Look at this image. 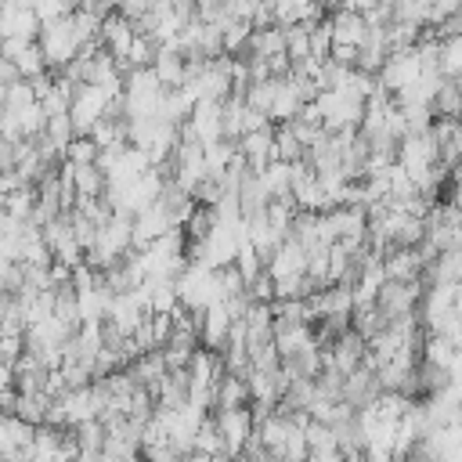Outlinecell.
Listing matches in <instances>:
<instances>
[{"instance_id":"9a60e30c","label":"cell","mask_w":462,"mask_h":462,"mask_svg":"<svg viewBox=\"0 0 462 462\" xmlns=\"http://www.w3.org/2000/svg\"><path fill=\"white\" fill-rule=\"evenodd\" d=\"M336 65H354L357 69V58H361V47L357 44H332V55H329Z\"/></svg>"},{"instance_id":"3957f363","label":"cell","mask_w":462,"mask_h":462,"mask_svg":"<svg viewBox=\"0 0 462 462\" xmlns=\"http://www.w3.org/2000/svg\"><path fill=\"white\" fill-rule=\"evenodd\" d=\"M423 76V62H419V51H391L387 65L380 69V87H387L391 95L398 90L412 87L416 80Z\"/></svg>"},{"instance_id":"30bf717a","label":"cell","mask_w":462,"mask_h":462,"mask_svg":"<svg viewBox=\"0 0 462 462\" xmlns=\"http://www.w3.org/2000/svg\"><path fill=\"white\" fill-rule=\"evenodd\" d=\"M214 394H217V408H235V405H249V401H253L246 376H235V373H224V376L217 380ZM217 408H214V412H217Z\"/></svg>"},{"instance_id":"2e32d148","label":"cell","mask_w":462,"mask_h":462,"mask_svg":"<svg viewBox=\"0 0 462 462\" xmlns=\"http://www.w3.org/2000/svg\"><path fill=\"white\" fill-rule=\"evenodd\" d=\"M152 8H155L152 0H120V12H123L127 19H134V22H138V19H145Z\"/></svg>"},{"instance_id":"7a4b0ae2","label":"cell","mask_w":462,"mask_h":462,"mask_svg":"<svg viewBox=\"0 0 462 462\" xmlns=\"http://www.w3.org/2000/svg\"><path fill=\"white\" fill-rule=\"evenodd\" d=\"M109 102H113V95H109L105 87L80 83L76 95H72V105H69V116L76 123V134H90V130H95V123L109 113Z\"/></svg>"},{"instance_id":"8992f818","label":"cell","mask_w":462,"mask_h":462,"mask_svg":"<svg viewBox=\"0 0 462 462\" xmlns=\"http://www.w3.org/2000/svg\"><path fill=\"white\" fill-rule=\"evenodd\" d=\"M134 37H138V26H134V19H127L123 12H113L105 22H102V44L116 55V58H127L130 55V44H134Z\"/></svg>"},{"instance_id":"9c48e42d","label":"cell","mask_w":462,"mask_h":462,"mask_svg":"<svg viewBox=\"0 0 462 462\" xmlns=\"http://www.w3.org/2000/svg\"><path fill=\"white\" fill-rule=\"evenodd\" d=\"M40 26H44V19L33 12V8H26V4H19V8H4V40L8 37H22V40H37L40 37Z\"/></svg>"},{"instance_id":"6da1fadb","label":"cell","mask_w":462,"mask_h":462,"mask_svg":"<svg viewBox=\"0 0 462 462\" xmlns=\"http://www.w3.org/2000/svg\"><path fill=\"white\" fill-rule=\"evenodd\" d=\"M40 47H44V58H47V65L55 69V72H62L76 55H80V33H76V22H72V15H58V19H47L44 26H40Z\"/></svg>"},{"instance_id":"277c9868","label":"cell","mask_w":462,"mask_h":462,"mask_svg":"<svg viewBox=\"0 0 462 462\" xmlns=\"http://www.w3.org/2000/svg\"><path fill=\"white\" fill-rule=\"evenodd\" d=\"M217 426H221V437L228 444V455H239L246 437L256 430V419H253V408L249 405H235V408H217Z\"/></svg>"},{"instance_id":"4fadbf2b","label":"cell","mask_w":462,"mask_h":462,"mask_svg":"<svg viewBox=\"0 0 462 462\" xmlns=\"http://www.w3.org/2000/svg\"><path fill=\"white\" fill-rule=\"evenodd\" d=\"M69 163H98L102 159V145L95 141V134H76L69 152H65Z\"/></svg>"},{"instance_id":"5bb4252c","label":"cell","mask_w":462,"mask_h":462,"mask_svg":"<svg viewBox=\"0 0 462 462\" xmlns=\"http://www.w3.org/2000/svg\"><path fill=\"white\" fill-rule=\"evenodd\" d=\"M441 72L451 80L462 76V33H455L441 44Z\"/></svg>"},{"instance_id":"5b68a950","label":"cell","mask_w":462,"mask_h":462,"mask_svg":"<svg viewBox=\"0 0 462 462\" xmlns=\"http://www.w3.org/2000/svg\"><path fill=\"white\" fill-rule=\"evenodd\" d=\"M189 120H192V127H196V134H199L203 145H214V141L224 138V102L199 98Z\"/></svg>"},{"instance_id":"52a82bcc","label":"cell","mask_w":462,"mask_h":462,"mask_svg":"<svg viewBox=\"0 0 462 462\" xmlns=\"http://www.w3.org/2000/svg\"><path fill=\"white\" fill-rule=\"evenodd\" d=\"M239 152L249 159V166L260 173V170H267L271 163H274V123L271 127H264V130H249V134H242L239 138Z\"/></svg>"},{"instance_id":"7c38bea8","label":"cell","mask_w":462,"mask_h":462,"mask_svg":"<svg viewBox=\"0 0 462 462\" xmlns=\"http://www.w3.org/2000/svg\"><path fill=\"white\" fill-rule=\"evenodd\" d=\"M433 109H437V116H455V120H462V87H458L451 76H444L437 98H433Z\"/></svg>"},{"instance_id":"8fae6325","label":"cell","mask_w":462,"mask_h":462,"mask_svg":"<svg viewBox=\"0 0 462 462\" xmlns=\"http://www.w3.org/2000/svg\"><path fill=\"white\" fill-rule=\"evenodd\" d=\"M304 155H307V145L297 138V130L290 123H274V159L300 163Z\"/></svg>"},{"instance_id":"ba28073f","label":"cell","mask_w":462,"mask_h":462,"mask_svg":"<svg viewBox=\"0 0 462 462\" xmlns=\"http://www.w3.org/2000/svg\"><path fill=\"white\" fill-rule=\"evenodd\" d=\"M329 22H332V37H336V44H365V37H368V22H365V12H357V8H336L332 15H329Z\"/></svg>"}]
</instances>
